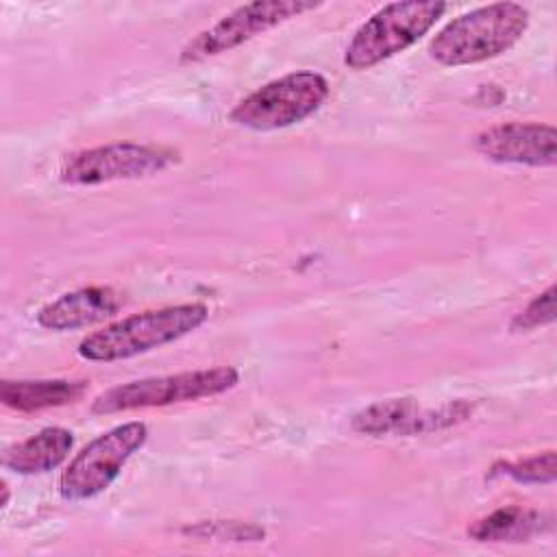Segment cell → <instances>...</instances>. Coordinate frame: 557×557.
Here are the masks:
<instances>
[{"label":"cell","mask_w":557,"mask_h":557,"mask_svg":"<svg viewBox=\"0 0 557 557\" xmlns=\"http://www.w3.org/2000/svg\"><path fill=\"white\" fill-rule=\"evenodd\" d=\"M529 28V9L494 2L457 15L429 41V54L446 67L474 65L513 48Z\"/></svg>","instance_id":"cell-1"},{"label":"cell","mask_w":557,"mask_h":557,"mask_svg":"<svg viewBox=\"0 0 557 557\" xmlns=\"http://www.w3.org/2000/svg\"><path fill=\"white\" fill-rule=\"evenodd\" d=\"M209 318L202 302H183L126 315L89 333L78 342V355L87 361L111 363L172 344L200 329Z\"/></svg>","instance_id":"cell-2"},{"label":"cell","mask_w":557,"mask_h":557,"mask_svg":"<svg viewBox=\"0 0 557 557\" xmlns=\"http://www.w3.org/2000/svg\"><path fill=\"white\" fill-rule=\"evenodd\" d=\"M444 11L446 2L440 0L383 4L355 30L344 52V65L361 72L396 57L424 37Z\"/></svg>","instance_id":"cell-3"},{"label":"cell","mask_w":557,"mask_h":557,"mask_svg":"<svg viewBox=\"0 0 557 557\" xmlns=\"http://www.w3.org/2000/svg\"><path fill=\"white\" fill-rule=\"evenodd\" d=\"M239 383V372L233 366L202 368L178 374L146 376L115 385L91 400V413L109 416L135 409L165 407L174 403L198 400L207 396H218L233 389Z\"/></svg>","instance_id":"cell-4"},{"label":"cell","mask_w":557,"mask_h":557,"mask_svg":"<svg viewBox=\"0 0 557 557\" xmlns=\"http://www.w3.org/2000/svg\"><path fill=\"white\" fill-rule=\"evenodd\" d=\"M329 91V81L322 74L311 70L289 72L250 91L231 109L228 117L250 131L287 128L313 115Z\"/></svg>","instance_id":"cell-5"},{"label":"cell","mask_w":557,"mask_h":557,"mask_svg":"<svg viewBox=\"0 0 557 557\" xmlns=\"http://www.w3.org/2000/svg\"><path fill=\"white\" fill-rule=\"evenodd\" d=\"M148 426L139 420L117 424L83 446L59 476V494L81 503L102 494L122 472L126 461L146 444Z\"/></svg>","instance_id":"cell-6"},{"label":"cell","mask_w":557,"mask_h":557,"mask_svg":"<svg viewBox=\"0 0 557 557\" xmlns=\"http://www.w3.org/2000/svg\"><path fill=\"white\" fill-rule=\"evenodd\" d=\"M178 161V152L154 144H107L72 152L59 168L65 185H100L111 181L144 178L163 172Z\"/></svg>","instance_id":"cell-7"},{"label":"cell","mask_w":557,"mask_h":557,"mask_svg":"<svg viewBox=\"0 0 557 557\" xmlns=\"http://www.w3.org/2000/svg\"><path fill=\"white\" fill-rule=\"evenodd\" d=\"M315 7H320V2L257 0V2L242 4L231 13H226L220 22H215L213 26L200 30L194 39H189L178 54V63L181 65L202 63Z\"/></svg>","instance_id":"cell-8"},{"label":"cell","mask_w":557,"mask_h":557,"mask_svg":"<svg viewBox=\"0 0 557 557\" xmlns=\"http://www.w3.org/2000/svg\"><path fill=\"white\" fill-rule=\"evenodd\" d=\"M472 413V405L457 400L440 409L422 411L411 398H387L379 400L359 413L352 416V429L363 435H413L435 429H446L457 422H463Z\"/></svg>","instance_id":"cell-9"},{"label":"cell","mask_w":557,"mask_h":557,"mask_svg":"<svg viewBox=\"0 0 557 557\" xmlns=\"http://www.w3.org/2000/svg\"><path fill=\"white\" fill-rule=\"evenodd\" d=\"M474 150L494 163L553 168L557 163V133L550 124L507 122L481 131Z\"/></svg>","instance_id":"cell-10"},{"label":"cell","mask_w":557,"mask_h":557,"mask_svg":"<svg viewBox=\"0 0 557 557\" xmlns=\"http://www.w3.org/2000/svg\"><path fill=\"white\" fill-rule=\"evenodd\" d=\"M122 296L113 287H81L46 302L37 311V324L48 331H74L113 318L122 307Z\"/></svg>","instance_id":"cell-11"},{"label":"cell","mask_w":557,"mask_h":557,"mask_svg":"<svg viewBox=\"0 0 557 557\" xmlns=\"http://www.w3.org/2000/svg\"><path fill=\"white\" fill-rule=\"evenodd\" d=\"M74 446V433L63 426H46L4 453V468L17 474H44L59 468Z\"/></svg>","instance_id":"cell-12"},{"label":"cell","mask_w":557,"mask_h":557,"mask_svg":"<svg viewBox=\"0 0 557 557\" xmlns=\"http://www.w3.org/2000/svg\"><path fill=\"white\" fill-rule=\"evenodd\" d=\"M85 392V381L41 379V381H9L0 383V400L20 413L63 407L78 400Z\"/></svg>","instance_id":"cell-13"},{"label":"cell","mask_w":557,"mask_h":557,"mask_svg":"<svg viewBox=\"0 0 557 557\" xmlns=\"http://www.w3.org/2000/svg\"><path fill=\"white\" fill-rule=\"evenodd\" d=\"M542 531V513L522 507H503L468 527L476 542H524Z\"/></svg>","instance_id":"cell-14"},{"label":"cell","mask_w":557,"mask_h":557,"mask_svg":"<svg viewBox=\"0 0 557 557\" xmlns=\"http://www.w3.org/2000/svg\"><path fill=\"white\" fill-rule=\"evenodd\" d=\"M494 474H505L527 485H548L557 476V455L555 450H544L518 461H500L494 463L492 476Z\"/></svg>","instance_id":"cell-15"},{"label":"cell","mask_w":557,"mask_h":557,"mask_svg":"<svg viewBox=\"0 0 557 557\" xmlns=\"http://www.w3.org/2000/svg\"><path fill=\"white\" fill-rule=\"evenodd\" d=\"M555 285L537 294L520 313L513 315L511 331H533L537 326L550 324L555 320Z\"/></svg>","instance_id":"cell-16"},{"label":"cell","mask_w":557,"mask_h":557,"mask_svg":"<svg viewBox=\"0 0 557 557\" xmlns=\"http://www.w3.org/2000/svg\"><path fill=\"white\" fill-rule=\"evenodd\" d=\"M183 533L198 535V537H215V540H244V542H257L265 533L263 529L255 524H242V522H200L196 527H185Z\"/></svg>","instance_id":"cell-17"}]
</instances>
